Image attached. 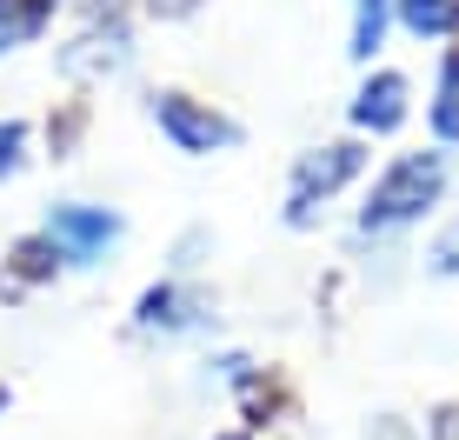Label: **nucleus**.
I'll return each instance as SVG.
<instances>
[{
	"label": "nucleus",
	"instance_id": "1",
	"mask_svg": "<svg viewBox=\"0 0 459 440\" xmlns=\"http://www.w3.org/2000/svg\"><path fill=\"white\" fill-rule=\"evenodd\" d=\"M446 200V147H413V154H393L386 174L373 180L367 207H359V233H400L426 220Z\"/></svg>",
	"mask_w": 459,
	"mask_h": 440
},
{
	"label": "nucleus",
	"instance_id": "2",
	"mask_svg": "<svg viewBox=\"0 0 459 440\" xmlns=\"http://www.w3.org/2000/svg\"><path fill=\"white\" fill-rule=\"evenodd\" d=\"M359 167H367V140L346 134V140H326V147H307L293 161V187H287V220L293 227H313V214H320V200H333L340 187L359 180Z\"/></svg>",
	"mask_w": 459,
	"mask_h": 440
},
{
	"label": "nucleus",
	"instance_id": "3",
	"mask_svg": "<svg viewBox=\"0 0 459 440\" xmlns=\"http://www.w3.org/2000/svg\"><path fill=\"white\" fill-rule=\"evenodd\" d=\"M147 114H153V128H160L180 154H220V147H233V140H240V128H233L213 101H194V93H180V87L153 93Z\"/></svg>",
	"mask_w": 459,
	"mask_h": 440
},
{
	"label": "nucleus",
	"instance_id": "4",
	"mask_svg": "<svg viewBox=\"0 0 459 440\" xmlns=\"http://www.w3.org/2000/svg\"><path fill=\"white\" fill-rule=\"evenodd\" d=\"M346 120H353L359 140H386L400 134L406 120H413V81H406L400 67H373L367 81H359L353 107H346Z\"/></svg>",
	"mask_w": 459,
	"mask_h": 440
},
{
	"label": "nucleus",
	"instance_id": "5",
	"mask_svg": "<svg viewBox=\"0 0 459 440\" xmlns=\"http://www.w3.org/2000/svg\"><path fill=\"white\" fill-rule=\"evenodd\" d=\"M47 233L60 241V254H67L74 267H87V260H100L107 247L120 241V214L87 207V200H67V207H54V214H47Z\"/></svg>",
	"mask_w": 459,
	"mask_h": 440
},
{
	"label": "nucleus",
	"instance_id": "6",
	"mask_svg": "<svg viewBox=\"0 0 459 440\" xmlns=\"http://www.w3.org/2000/svg\"><path fill=\"white\" fill-rule=\"evenodd\" d=\"M126 54H134V40H126V21H107V13H93V27L81 40L60 54V74H74V81H107V74L126 67Z\"/></svg>",
	"mask_w": 459,
	"mask_h": 440
},
{
	"label": "nucleus",
	"instance_id": "7",
	"mask_svg": "<svg viewBox=\"0 0 459 440\" xmlns=\"http://www.w3.org/2000/svg\"><path fill=\"white\" fill-rule=\"evenodd\" d=\"M67 260L60 254V241L54 233H27V241H13V254H7V280H0V287L7 294H21V287H34V280H54V267Z\"/></svg>",
	"mask_w": 459,
	"mask_h": 440
},
{
	"label": "nucleus",
	"instance_id": "8",
	"mask_svg": "<svg viewBox=\"0 0 459 440\" xmlns=\"http://www.w3.org/2000/svg\"><path fill=\"white\" fill-rule=\"evenodd\" d=\"M426 128H433L439 147H459V47L439 54V81H433V101H426Z\"/></svg>",
	"mask_w": 459,
	"mask_h": 440
},
{
	"label": "nucleus",
	"instance_id": "9",
	"mask_svg": "<svg viewBox=\"0 0 459 440\" xmlns=\"http://www.w3.org/2000/svg\"><path fill=\"white\" fill-rule=\"evenodd\" d=\"M200 313H207V301L200 294H186V287H147L140 294V327H160V334H173V327H194Z\"/></svg>",
	"mask_w": 459,
	"mask_h": 440
},
{
	"label": "nucleus",
	"instance_id": "10",
	"mask_svg": "<svg viewBox=\"0 0 459 440\" xmlns=\"http://www.w3.org/2000/svg\"><path fill=\"white\" fill-rule=\"evenodd\" d=\"M393 21L413 40H459V0H393Z\"/></svg>",
	"mask_w": 459,
	"mask_h": 440
},
{
	"label": "nucleus",
	"instance_id": "11",
	"mask_svg": "<svg viewBox=\"0 0 459 440\" xmlns=\"http://www.w3.org/2000/svg\"><path fill=\"white\" fill-rule=\"evenodd\" d=\"M386 21H393V0H353V34H346V54L373 67V54L386 47Z\"/></svg>",
	"mask_w": 459,
	"mask_h": 440
},
{
	"label": "nucleus",
	"instance_id": "12",
	"mask_svg": "<svg viewBox=\"0 0 459 440\" xmlns=\"http://www.w3.org/2000/svg\"><path fill=\"white\" fill-rule=\"evenodd\" d=\"M54 13H60V0H0V54L13 40H34Z\"/></svg>",
	"mask_w": 459,
	"mask_h": 440
},
{
	"label": "nucleus",
	"instance_id": "13",
	"mask_svg": "<svg viewBox=\"0 0 459 440\" xmlns=\"http://www.w3.org/2000/svg\"><path fill=\"white\" fill-rule=\"evenodd\" d=\"M81 134H87V101H67L54 120H47V147H54V161L81 147Z\"/></svg>",
	"mask_w": 459,
	"mask_h": 440
},
{
	"label": "nucleus",
	"instance_id": "14",
	"mask_svg": "<svg viewBox=\"0 0 459 440\" xmlns=\"http://www.w3.org/2000/svg\"><path fill=\"white\" fill-rule=\"evenodd\" d=\"M27 167V120H0V180H13Z\"/></svg>",
	"mask_w": 459,
	"mask_h": 440
},
{
	"label": "nucleus",
	"instance_id": "15",
	"mask_svg": "<svg viewBox=\"0 0 459 440\" xmlns=\"http://www.w3.org/2000/svg\"><path fill=\"white\" fill-rule=\"evenodd\" d=\"M200 0H140V13H153V21H186Z\"/></svg>",
	"mask_w": 459,
	"mask_h": 440
},
{
	"label": "nucleus",
	"instance_id": "16",
	"mask_svg": "<svg viewBox=\"0 0 459 440\" xmlns=\"http://www.w3.org/2000/svg\"><path fill=\"white\" fill-rule=\"evenodd\" d=\"M433 274H459V233H446V241L433 247Z\"/></svg>",
	"mask_w": 459,
	"mask_h": 440
},
{
	"label": "nucleus",
	"instance_id": "17",
	"mask_svg": "<svg viewBox=\"0 0 459 440\" xmlns=\"http://www.w3.org/2000/svg\"><path fill=\"white\" fill-rule=\"evenodd\" d=\"M373 440H413V427H406V420H379Z\"/></svg>",
	"mask_w": 459,
	"mask_h": 440
},
{
	"label": "nucleus",
	"instance_id": "18",
	"mask_svg": "<svg viewBox=\"0 0 459 440\" xmlns=\"http://www.w3.org/2000/svg\"><path fill=\"white\" fill-rule=\"evenodd\" d=\"M0 407H7V387H0Z\"/></svg>",
	"mask_w": 459,
	"mask_h": 440
}]
</instances>
